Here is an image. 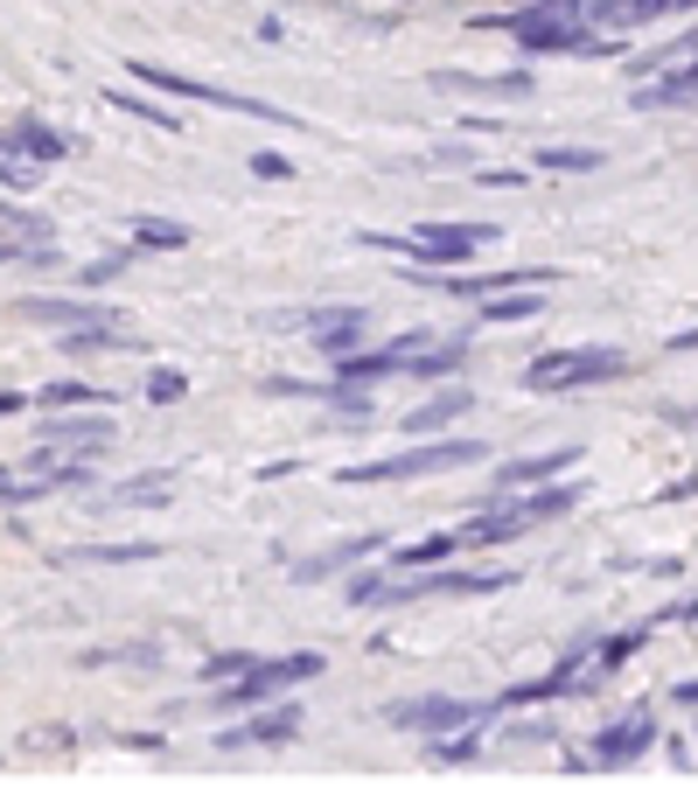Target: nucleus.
<instances>
[{
    "instance_id": "1",
    "label": "nucleus",
    "mask_w": 698,
    "mask_h": 788,
    "mask_svg": "<svg viewBox=\"0 0 698 788\" xmlns=\"http://www.w3.org/2000/svg\"><path fill=\"white\" fill-rule=\"evenodd\" d=\"M580 495H587V489H573V482L538 489V495H524V503H503V495H496V510L476 516V524L461 530V551H468V545H511V537H524V530H538V524H552V516H565Z\"/></svg>"
},
{
    "instance_id": "2",
    "label": "nucleus",
    "mask_w": 698,
    "mask_h": 788,
    "mask_svg": "<svg viewBox=\"0 0 698 788\" xmlns=\"http://www.w3.org/2000/svg\"><path fill=\"white\" fill-rule=\"evenodd\" d=\"M308 677H322V656H314V649L279 656V663H259L252 656V670H238V677L217 684V705H224V712H238V705H266V698H279V690H294V684H308Z\"/></svg>"
},
{
    "instance_id": "3",
    "label": "nucleus",
    "mask_w": 698,
    "mask_h": 788,
    "mask_svg": "<svg viewBox=\"0 0 698 788\" xmlns=\"http://www.w3.org/2000/svg\"><path fill=\"white\" fill-rule=\"evenodd\" d=\"M482 439H433V447H405L391 460H370V468H350L343 482H412V475H440V468H476Z\"/></svg>"
},
{
    "instance_id": "4",
    "label": "nucleus",
    "mask_w": 698,
    "mask_h": 788,
    "mask_svg": "<svg viewBox=\"0 0 698 788\" xmlns=\"http://www.w3.org/2000/svg\"><path fill=\"white\" fill-rule=\"evenodd\" d=\"M608 377H629V356L621 350H552L524 370L531 391H573V384H608Z\"/></svg>"
},
{
    "instance_id": "5",
    "label": "nucleus",
    "mask_w": 698,
    "mask_h": 788,
    "mask_svg": "<svg viewBox=\"0 0 698 788\" xmlns=\"http://www.w3.org/2000/svg\"><path fill=\"white\" fill-rule=\"evenodd\" d=\"M489 28H511L524 49L531 56H552V49H580V56H615L608 43H600V35H587L573 22V14H545V8H531V14H511V22H503V14H489Z\"/></svg>"
},
{
    "instance_id": "6",
    "label": "nucleus",
    "mask_w": 698,
    "mask_h": 788,
    "mask_svg": "<svg viewBox=\"0 0 698 788\" xmlns=\"http://www.w3.org/2000/svg\"><path fill=\"white\" fill-rule=\"evenodd\" d=\"M140 84H155V91H175V99H203V105H224V112H252V119H279V126H300L294 112H279L266 99H238V91H217V84H203V77H182V70H168V64H134Z\"/></svg>"
},
{
    "instance_id": "7",
    "label": "nucleus",
    "mask_w": 698,
    "mask_h": 788,
    "mask_svg": "<svg viewBox=\"0 0 698 788\" xmlns=\"http://www.w3.org/2000/svg\"><path fill=\"white\" fill-rule=\"evenodd\" d=\"M511 586V572H426V580H405V586H391L377 601H391V607H405V601H433V593H503Z\"/></svg>"
},
{
    "instance_id": "8",
    "label": "nucleus",
    "mask_w": 698,
    "mask_h": 788,
    "mask_svg": "<svg viewBox=\"0 0 698 788\" xmlns=\"http://www.w3.org/2000/svg\"><path fill=\"white\" fill-rule=\"evenodd\" d=\"M385 719H391V726H420V733H461V726L489 719V705H468V698H412V705H391Z\"/></svg>"
},
{
    "instance_id": "9",
    "label": "nucleus",
    "mask_w": 698,
    "mask_h": 788,
    "mask_svg": "<svg viewBox=\"0 0 698 788\" xmlns=\"http://www.w3.org/2000/svg\"><path fill=\"white\" fill-rule=\"evenodd\" d=\"M426 286H447V294H468V300H482V294H503V286H552L559 273L552 265H517V273H420Z\"/></svg>"
},
{
    "instance_id": "10",
    "label": "nucleus",
    "mask_w": 698,
    "mask_h": 788,
    "mask_svg": "<svg viewBox=\"0 0 698 788\" xmlns=\"http://www.w3.org/2000/svg\"><path fill=\"white\" fill-rule=\"evenodd\" d=\"M105 439H112V419H56L49 447H35V454H28V475H49L70 447H84V454H91V447H105Z\"/></svg>"
},
{
    "instance_id": "11",
    "label": "nucleus",
    "mask_w": 698,
    "mask_h": 788,
    "mask_svg": "<svg viewBox=\"0 0 698 788\" xmlns=\"http://www.w3.org/2000/svg\"><path fill=\"white\" fill-rule=\"evenodd\" d=\"M308 329H314V350H322V356H350L356 342H364L370 315H364V307H322V315H308Z\"/></svg>"
},
{
    "instance_id": "12",
    "label": "nucleus",
    "mask_w": 698,
    "mask_h": 788,
    "mask_svg": "<svg viewBox=\"0 0 698 788\" xmlns=\"http://www.w3.org/2000/svg\"><path fill=\"white\" fill-rule=\"evenodd\" d=\"M496 238L489 224H420V259H468V252H482V244Z\"/></svg>"
},
{
    "instance_id": "13",
    "label": "nucleus",
    "mask_w": 698,
    "mask_h": 788,
    "mask_svg": "<svg viewBox=\"0 0 698 788\" xmlns=\"http://www.w3.org/2000/svg\"><path fill=\"white\" fill-rule=\"evenodd\" d=\"M650 740H656V719L636 712V719H621V726H608V733L594 740V761H600V767H629Z\"/></svg>"
},
{
    "instance_id": "14",
    "label": "nucleus",
    "mask_w": 698,
    "mask_h": 788,
    "mask_svg": "<svg viewBox=\"0 0 698 788\" xmlns=\"http://www.w3.org/2000/svg\"><path fill=\"white\" fill-rule=\"evenodd\" d=\"M300 733V705H273L266 719L252 726H231V733H217V746H273V740H294Z\"/></svg>"
},
{
    "instance_id": "15",
    "label": "nucleus",
    "mask_w": 698,
    "mask_h": 788,
    "mask_svg": "<svg viewBox=\"0 0 698 788\" xmlns=\"http://www.w3.org/2000/svg\"><path fill=\"white\" fill-rule=\"evenodd\" d=\"M175 495V475H134V482H119V489H105V495H91L99 510H155Z\"/></svg>"
},
{
    "instance_id": "16",
    "label": "nucleus",
    "mask_w": 698,
    "mask_h": 788,
    "mask_svg": "<svg viewBox=\"0 0 698 788\" xmlns=\"http://www.w3.org/2000/svg\"><path fill=\"white\" fill-rule=\"evenodd\" d=\"M14 315H28V321H56V329H91V321H112L105 307H91V300H22Z\"/></svg>"
},
{
    "instance_id": "17",
    "label": "nucleus",
    "mask_w": 698,
    "mask_h": 788,
    "mask_svg": "<svg viewBox=\"0 0 698 788\" xmlns=\"http://www.w3.org/2000/svg\"><path fill=\"white\" fill-rule=\"evenodd\" d=\"M545 315V300H538V286L524 294V286H503V294H482V329H503V321H531Z\"/></svg>"
},
{
    "instance_id": "18",
    "label": "nucleus",
    "mask_w": 698,
    "mask_h": 788,
    "mask_svg": "<svg viewBox=\"0 0 698 788\" xmlns=\"http://www.w3.org/2000/svg\"><path fill=\"white\" fill-rule=\"evenodd\" d=\"M468 406H476V391H440V398H426V406L405 419V433H433V426H447V419H461Z\"/></svg>"
},
{
    "instance_id": "19",
    "label": "nucleus",
    "mask_w": 698,
    "mask_h": 788,
    "mask_svg": "<svg viewBox=\"0 0 698 788\" xmlns=\"http://www.w3.org/2000/svg\"><path fill=\"white\" fill-rule=\"evenodd\" d=\"M580 447H559V454H531V460H517V468H503V482L496 489H517V482H545V475H559V468H573Z\"/></svg>"
},
{
    "instance_id": "20",
    "label": "nucleus",
    "mask_w": 698,
    "mask_h": 788,
    "mask_svg": "<svg viewBox=\"0 0 698 788\" xmlns=\"http://www.w3.org/2000/svg\"><path fill=\"white\" fill-rule=\"evenodd\" d=\"M461 551V530H433V537H420L412 551H391V566H447Z\"/></svg>"
},
{
    "instance_id": "21",
    "label": "nucleus",
    "mask_w": 698,
    "mask_h": 788,
    "mask_svg": "<svg viewBox=\"0 0 698 788\" xmlns=\"http://www.w3.org/2000/svg\"><path fill=\"white\" fill-rule=\"evenodd\" d=\"M664 8H685V0H608L594 22L600 28H636V22H650V14H664Z\"/></svg>"
},
{
    "instance_id": "22",
    "label": "nucleus",
    "mask_w": 698,
    "mask_h": 788,
    "mask_svg": "<svg viewBox=\"0 0 698 788\" xmlns=\"http://www.w3.org/2000/svg\"><path fill=\"white\" fill-rule=\"evenodd\" d=\"M8 147H28L35 161H64V153H70V140H64V133H49V126H35V119H22V126H14V133H8Z\"/></svg>"
},
{
    "instance_id": "23",
    "label": "nucleus",
    "mask_w": 698,
    "mask_h": 788,
    "mask_svg": "<svg viewBox=\"0 0 698 788\" xmlns=\"http://www.w3.org/2000/svg\"><path fill=\"white\" fill-rule=\"evenodd\" d=\"M385 545V537H350V545H335L329 559H314V566H300V580H329V572H343V566H356V559H370V551Z\"/></svg>"
},
{
    "instance_id": "24",
    "label": "nucleus",
    "mask_w": 698,
    "mask_h": 788,
    "mask_svg": "<svg viewBox=\"0 0 698 788\" xmlns=\"http://www.w3.org/2000/svg\"><path fill=\"white\" fill-rule=\"evenodd\" d=\"M440 91H489V99H524L531 77H440Z\"/></svg>"
},
{
    "instance_id": "25",
    "label": "nucleus",
    "mask_w": 698,
    "mask_h": 788,
    "mask_svg": "<svg viewBox=\"0 0 698 788\" xmlns=\"http://www.w3.org/2000/svg\"><path fill=\"white\" fill-rule=\"evenodd\" d=\"M461 356H468V342H447V350H412L405 370H412V377H447V370H461Z\"/></svg>"
},
{
    "instance_id": "26",
    "label": "nucleus",
    "mask_w": 698,
    "mask_h": 788,
    "mask_svg": "<svg viewBox=\"0 0 698 788\" xmlns=\"http://www.w3.org/2000/svg\"><path fill=\"white\" fill-rule=\"evenodd\" d=\"M685 99H691V70H671L650 91H636V105H685Z\"/></svg>"
},
{
    "instance_id": "27",
    "label": "nucleus",
    "mask_w": 698,
    "mask_h": 788,
    "mask_svg": "<svg viewBox=\"0 0 698 788\" xmlns=\"http://www.w3.org/2000/svg\"><path fill=\"white\" fill-rule=\"evenodd\" d=\"M538 168H552V175H559V168H565V175H587V168H600V153L594 147H545Z\"/></svg>"
},
{
    "instance_id": "28",
    "label": "nucleus",
    "mask_w": 698,
    "mask_h": 788,
    "mask_svg": "<svg viewBox=\"0 0 698 788\" xmlns=\"http://www.w3.org/2000/svg\"><path fill=\"white\" fill-rule=\"evenodd\" d=\"M636 649H643V628H629V636H615V642H600V649H594V670H600V677H608V670H621V663H629V656H636Z\"/></svg>"
},
{
    "instance_id": "29",
    "label": "nucleus",
    "mask_w": 698,
    "mask_h": 788,
    "mask_svg": "<svg viewBox=\"0 0 698 788\" xmlns=\"http://www.w3.org/2000/svg\"><path fill=\"white\" fill-rule=\"evenodd\" d=\"M182 238H188V230H182V224H155V217H147V224H140V244H147V252H175V244H182Z\"/></svg>"
},
{
    "instance_id": "30",
    "label": "nucleus",
    "mask_w": 698,
    "mask_h": 788,
    "mask_svg": "<svg viewBox=\"0 0 698 788\" xmlns=\"http://www.w3.org/2000/svg\"><path fill=\"white\" fill-rule=\"evenodd\" d=\"M182 391H188V377H182V370H155V377H147V398H155V406H175Z\"/></svg>"
},
{
    "instance_id": "31",
    "label": "nucleus",
    "mask_w": 698,
    "mask_h": 788,
    "mask_svg": "<svg viewBox=\"0 0 698 788\" xmlns=\"http://www.w3.org/2000/svg\"><path fill=\"white\" fill-rule=\"evenodd\" d=\"M91 398H99V384H49V391H43V406L56 412V406H91Z\"/></svg>"
},
{
    "instance_id": "32",
    "label": "nucleus",
    "mask_w": 698,
    "mask_h": 788,
    "mask_svg": "<svg viewBox=\"0 0 698 788\" xmlns=\"http://www.w3.org/2000/svg\"><path fill=\"white\" fill-rule=\"evenodd\" d=\"M126 259H134V252H112V259H91V265H84L78 279H84V286H112V279L126 273Z\"/></svg>"
},
{
    "instance_id": "33",
    "label": "nucleus",
    "mask_w": 698,
    "mask_h": 788,
    "mask_svg": "<svg viewBox=\"0 0 698 788\" xmlns=\"http://www.w3.org/2000/svg\"><path fill=\"white\" fill-rule=\"evenodd\" d=\"M112 105H126V112H140V119H155V126H168V133H175V119H168V105H147V99H134V91H119Z\"/></svg>"
},
{
    "instance_id": "34",
    "label": "nucleus",
    "mask_w": 698,
    "mask_h": 788,
    "mask_svg": "<svg viewBox=\"0 0 698 788\" xmlns=\"http://www.w3.org/2000/svg\"><path fill=\"white\" fill-rule=\"evenodd\" d=\"M238 670H252V656H244V649H231V656H217V663H203V677L224 684V677H238Z\"/></svg>"
},
{
    "instance_id": "35",
    "label": "nucleus",
    "mask_w": 698,
    "mask_h": 788,
    "mask_svg": "<svg viewBox=\"0 0 698 788\" xmlns=\"http://www.w3.org/2000/svg\"><path fill=\"white\" fill-rule=\"evenodd\" d=\"M252 175H266V182L279 175V182H287V175H294V161H279V153H252Z\"/></svg>"
},
{
    "instance_id": "36",
    "label": "nucleus",
    "mask_w": 698,
    "mask_h": 788,
    "mask_svg": "<svg viewBox=\"0 0 698 788\" xmlns=\"http://www.w3.org/2000/svg\"><path fill=\"white\" fill-rule=\"evenodd\" d=\"M377 593H385V580H377V572H370V580H356V586H350V601L364 607V601H377Z\"/></svg>"
},
{
    "instance_id": "37",
    "label": "nucleus",
    "mask_w": 698,
    "mask_h": 788,
    "mask_svg": "<svg viewBox=\"0 0 698 788\" xmlns=\"http://www.w3.org/2000/svg\"><path fill=\"white\" fill-rule=\"evenodd\" d=\"M22 406H28L22 391H0V419H8V412H22Z\"/></svg>"
}]
</instances>
